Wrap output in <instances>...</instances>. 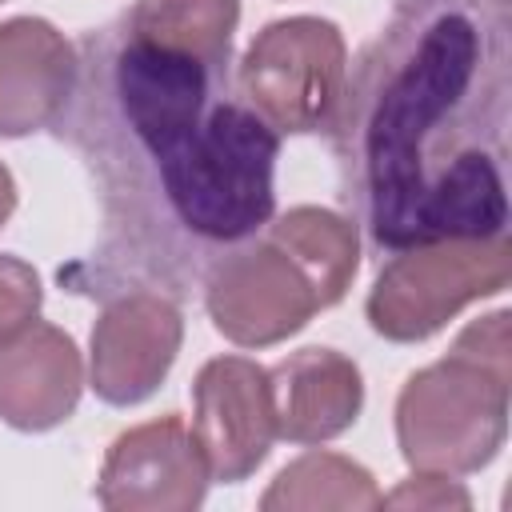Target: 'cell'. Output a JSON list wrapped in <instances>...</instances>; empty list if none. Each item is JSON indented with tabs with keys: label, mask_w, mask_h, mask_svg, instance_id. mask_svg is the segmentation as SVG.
<instances>
[{
	"label": "cell",
	"mask_w": 512,
	"mask_h": 512,
	"mask_svg": "<svg viewBox=\"0 0 512 512\" xmlns=\"http://www.w3.org/2000/svg\"><path fill=\"white\" fill-rule=\"evenodd\" d=\"M184 344L176 296L160 288H116L88 340V384L112 408L148 400L172 372Z\"/></svg>",
	"instance_id": "7"
},
{
	"label": "cell",
	"mask_w": 512,
	"mask_h": 512,
	"mask_svg": "<svg viewBox=\"0 0 512 512\" xmlns=\"http://www.w3.org/2000/svg\"><path fill=\"white\" fill-rule=\"evenodd\" d=\"M380 508H472V496L444 472H412L380 500Z\"/></svg>",
	"instance_id": "17"
},
{
	"label": "cell",
	"mask_w": 512,
	"mask_h": 512,
	"mask_svg": "<svg viewBox=\"0 0 512 512\" xmlns=\"http://www.w3.org/2000/svg\"><path fill=\"white\" fill-rule=\"evenodd\" d=\"M344 80L348 44L344 32L324 16H284L264 24L236 68L244 104L280 136L328 132Z\"/></svg>",
	"instance_id": "5"
},
{
	"label": "cell",
	"mask_w": 512,
	"mask_h": 512,
	"mask_svg": "<svg viewBox=\"0 0 512 512\" xmlns=\"http://www.w3.org/2000/svg\"><path fill=\"white\" fill-rule=\"evenodd\" d=\"M16 212V180L8 172V164L0 160V228L8 224V216Z\"/></svg>",
	"instance_id": "18"
},
{
	"label": "cell",
	"mask_w": 512,
	"mask_h": 512,
	"mask_svg": "<svg viewBox=\"0 0 512 512\" xmlns=\"http://www.w3.org/2000/svg\"><path fill=\"white\" fill-rule=\"evenodd\" d=\"M384 492L372 472L340 452H304L276 472L268 492L260 496L264 512H372Z\"/></svg>",
	"instance_id": "14"
},
{
	"label": "cell",
	"mask_w": 512,
	"mask_h": 512,
	"mask_svg": "<svg viewBox=\"0 0 512 512\" xmlns=\"http://www.w3.org/2000/svg\"><path fill=\"white\" fill-rule=\"evenodd\" d=\"M276 436L288 444H324L348 432L364 408V376L336 348H300L272 372Z\"/></svg>",
	"instance_id": "12"
},
{
	"label": "cell",
	"mask_w": 512,
	"mask_h": 512,
	"mask_svg": "<svg viewBox=\"0 0 512 512\" xmlns=\"http://www.w3.org/2000/svg\"><path fill=\"white\" fill-rule=\"evenodd\" d=\"M124 24L160 48L196 56L208 68L228 72L240 0H132Z\"/></svg>",
	"instance_id": "13"
},
{
	"label": "cell",
	"mask_w": 512,
	"mask_h": 512,
	"mask_svg": "<svg viewBox=\"0 0 512 512\" xmlns=\"http://www.w3.org/2000/svg\"><path fill=\"white\" fill-rule=\"evenodd\" d=\"M80 52L40 16L0 24V140L32 136L56 124L76 92Z\"/></svg>",
	"instance_id": "10"
},
{
	"label": "cell",
	"mask_w": 512,
	"mask_h": 512,
	"mask_svg": "<svg viewBox=\"0 0 512 512\" xmlns=\"http://www.w3.org/2000/svg\"><path fill=\"white\" fill-rule=\"evenodd\" d=\"M40 304H44L40 272L20 256L0 252V344L24 332L40 316Z\"/></svg>",
	"instance_id": "16"
},
{
	"label": "cell",
	"mask_w": 512,
	"mask_h": 512,
	"mask_svg": "<svg viewBox=\"0 0 512 512\" xmlns=\"http://www.w3.org/2000/svg\"><path fill=\"white\" fill-rule=\"evenodd\" d=\"M0 4H4V0H0Z\"/></svg>",
	"instance_id": "19"
},
{
	"label": "cell",
	"mask_w": 512,
	"mask_h": 512,
	"mask_svg": "<svg viewBox=\"0 0 512 512\" xmlns=\"http://www.w3.org/2000/svg\"><path fill=\"white\" fill-rule=\"evenodd\" d=\"M84 392V360L76 340L32 320L0 344V420L20 432H48L64 424Z\"/></svg>",
	"instance_id": "11"
},
{
	"label": "cell",
	"mask_w": 512,
	"mask_h": 512,
	"mask_svg": "<svg viewBox=\"0 0 512 512\" xmlns=\"http://www.w3.org/2000/svg\"><path fill=\"white\" fill-rule=\"evenodd\" d=\"M212 484L192 428L168 412L124 428L100 464L96 500L112 512H192Z\"/></svg>",
	"instance_id": "8"
},
{
	"label": "cell",
	"mask_w": 512,
	"mask_h": 512,
	"mask_svg": "<svg viewBox=\"0 0 512 512\" xmlns=\"http://www.w3.org/2000/svg\"><path fill=\"white\" fill-rule=\"evenodd\" d=\"M512 312L472 320L452 348L416 368L396 396V444L412 472L468 476L496 460L508 436Z\"/></svg>",
	"instance_id": "3"
},
{
	"label": "cell",
	"mask_w": 512,
	"mask_h": 512,
	"mask_svg": "<svg viewBox=\"0 0 512 512\" xmlns=\"http://www.w3.org/2000/svg\"><path fill=\"white\" fill-rule=\"evenodd\" d=\"M276 156L280 132L248 104L220 96L184 144L100 188L104 256L184 292L276 216Z\"/></svg>",
	"instance_id": "2"
},
{
	"label": "cell",
	"mask_w": 512,
	"mask_h": 512,
	"mask_svg": "<svg viewBox=\"0 0 512 512\" xmlns=\"http://www.w3.org/2000/svg\"><path fill=\"white\" fill-rule=\"evenodd\" d=\"M508 280H512L508 232L412 244V248H396V256L380 268L364 300V316L376 336L392 344H420L436 336L472 300L504 292Z\"/></svg>",
	"instance_id": "4"
},
{
	"label": "cell",
	"mask_w": 512,
	"mask_h": 512,
	"mask_svg": "<svg viewBox=\"0 0 512 512\" xmlns=\"http://www.w3.org/2000/svg\"><path fill=\"white\" fill-rule=\"evenodd\" d=\"M268 228L308 264L320 280L328 304H340L360 268V224L320 204H296L284 216H272Z\"/></svg>",
	"instance_id": "15"
},
{
	"label": "cell",
	"mask_w": 512,
	"mask_h": 512,
	"mask_svg": "<svg viewBox=\"0 0 512 512\" xmlns=\"http://www.w3.org/2000/svg\"><path fill=\"white\" fill-rule=\"evenodd\" d=\"M512 0H396L332 120L344 200L376 248L508 232Z\"/></svg>",
	"instance_id": "1"
},
{
	"label": "cell",
	"mask_w": 512,
	"mask_h": 512,
	"mask_svg": "<svg viewBox=\"0 0 512 512\" xmlns=\"http://www.w3.org/2000/svg\"><path fill=\"white\" fill-rule=\"evenodd\" d=\"M192 436L212 480L240 484L272 452L276 416L268 368L248 356H216L192 384Z\"/></svg>",
	"instance_id": "9"
},
{
	"label": "cell",
	"mask_w": 512,
	"mask_h": 512,
	"mask_svg": "<svg viewBox=\"0 0 512 512\" xmlns=\"http://www.w3.org/2000/svg\"><path fill=\"white\" fill-rule=\"evenodd\" d=\"M212 328L240 348H268L296 336L320 308H332L308 264L264 224L204 272Z\"/></svg>",
	"instance_id": "6"
}]
</instances>
